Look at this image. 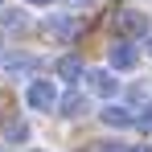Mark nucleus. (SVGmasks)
Segmentation results:
<instances>
[{
    "mask_svg": "<svg viewBox=\"0 0 152 152\" xmlns=\"http://www.w3.org/2000/svg\"><path fill=\"white\" fill-rule=\"evenodd\" d=\"M111 29L119 33V41H136V37H148L152 33V17L140 8H111Z\"/></svg>",
    "mask_w": 152,
    "mask_h": 152,
    "instance_id": "1",
    "label": "nucleus"
},
{
    "mask_svg": "<svg viewBox=\"0 0 152 152\" xmlns=\"http://www.w3.org/2000/svg\"><path fill=\"white\" fill-rule=\"evenodd\" d=\"M25 103H29V111H53L62 103V95H58L53 78H33L29 91H25Z\"/></svg>",
    "mask_w": 152,
    "mask_h": 152,
    "instance_id": "2",
    "label": "nucleus"
},
{
    "mask_svg": "<svg viewBox=\"0 0 152 152\" xmlns=\"http://www.w3.org/2000/svg\"><path fill=\"white\" fill-rule=\"evenodd\" d=\"M86 86H91L99 99H115V95H119V78L111 74V70H91V74H86Z\"/></svg>",
    "mask_w": 152,
    "mask_h": 152,
    "instance_id": "3",
    "label": "nucleus"
},
{
    "mask_svg": "<svg viewBox=\"0 0 152 152\" xmlns=\"http://www.w3.org/2000/svg\"><path fill=\"white\" fill-rule=\"evenodd\" d=\"M107 62H111V70H132L136 62H140V53L132 41H115L111 50H107Z\"/></svg>",
    "mask_w": 152,
    "mask_h": 152,
    "instance_id": "4",
    "label": "nucleus"
},
{
    "mask_svg": "<svg viewBox=\"0 0 152 152\" xmlns=\"http://www.w3.org/2000/svg\"><path fill=\"white\" fill-rule=\"evenodd\" d=\"M103 124H111V127H132V124H140V115H136V107L107 103V107H103Z\"/></svg>",
    "mask_w": 152,
    "mask_h": 152,
    "instance_id": "5",
    "label": "nucleus"
},
{
    "mask_svg": "<svg viewBox=\"0 0 152 152\" xmlns=\"http://www.w3.org/2000/svg\"><path fill=\"white\" fill-rule=\"evenodd\" d=\"M53 74H58V78H66V82H74V78L86 74V66H82V58L66 53V58H58V62H53Z\"/></svg>",
    "mask_w": 152,
    "mask_h": 152,
    "instance_id": "6",
    "label": "nucleus"
},
{
    "mask_svg": "<svg viewBox=\"0 0 152 152\" xmlns=\"http://www.w3.org/2000/svg\"><path fill=\"white\" fill-rule=\"evenodd\" d=\"M33 66H37V58H33V53H12V58H4V70H8V74H12V78H21V74H29Z\"/></svg>",
    "mask_w": 152,
    "mask_h": 152,
    "instance_id": "7",
    "label": "nucleus"
},
{
    "mask_svg": "<svg viewBox=\"0 0 152 152\" xmlns=\"http://www.w3.org/2000/svg\"><path fill=\"white\" fill-rule=\"evenodd\" d=\"M58 111H62V115H82V111H86V99H82L78 91H66L62 103H58Z\"/></svg>",
    "mask_w": 152,
    "mask_h": 152,
    "instance_id": "8",
    "label": "nucleus"
},
{
    "mask_svg": "<svg viewBox=\"0 0 152 152\" xmlns=\"http://www.w3.org/2000/svg\"><path fill=\"white\" fill-rule=\"evenodd\" d=\"M45 29H50L53 37H62V41H70V37H74V21H66V17H50Z\"/></svg>",
    "mask_w": 152,
    "mask_h": 152,
    "instance_id": "9",
    "label": "nucleus"
},
{
    "mask_svg": "<svg viewBox=\"0 0 152 152\" xmlns=\"http://www.w3.org/2000/svg\"><path fill=\"white\" fill-rule=\"evenodd\" d=\"M4 136H8V140H12V144H21V140H29V127L21 124V119H12V124L4 127Z\"/></svg>",
    "mask_w": 152,
    "mask_h": 152,
    "instance_id": "10",
    "label": "nucleus"
},
{
    "mask_svg": "<svg viewBox=\"0 0 152 152\" xmlns=\"http://www.w3.org/2000/svg\"><path fill=\"white\" fill-rule=\"evenodd\" d=\"M0 21L8 29H17V25H25V12H17V8H0Z\"/></svg>",
    "mask_w": 152,
    "mask_h": 152,
    "instance_id": "11",
    "label": "nucleus"
},
{
    "mask_svg": "<svg viewBox=\"0 0 152 152\" xmlns=\"http://www.w3.org/2000/svg\"><path fill=\"white\" fill-rule=\"evenodd\" d=\"M99 152H136V148H127V144H111V140H107V144H99Z\"/></svg>",
    "mask_w": 152,
    "mask_h": 152,
    "instance_id": "12",
    "label": "nucleus"
},
{
    "mask_svg": "<svg viewBox=\"0 0 152 152\" xmlns=\"http://www.w3.org/2000/svg\"><path fill=\"white\" fill-rule=\"evenodd\" d=\"M136 152H152V144H136Z\"/></svg>",
    "mask_w": 152,
    "mask_h": 152,
    "instance_id": "13",
    "label": "nucleus"
},
{
    "mask_svg": "<svg viewBox=\"0 0 152 152\" xmlns=\"http://www.w3.org/2000/svg\"><path fill=\"white\" fill-rule=\"evenodd\" d=\"M33 4H50V0H33Z\"/></svg>",
    "mask_w": 152,
    "mask_h": 152,
    "instance_id": "14",
    "label": "nucleus"
},
{
    "mask_svg": "<svg viewBox=\"0 0 152 152\" xmlns=\"http://www.w3.org/2000/svg\"><path fill=\"white\" fill-rule=\"evenodd\" d=\"M148 53H152V41H148Z\"/></svg>",
    "mask_w": 152,
    "mask_h": 152,
    "instance_id": "15",
    "label": "nucleus"
},
{
    "mask_svg": "<svg viewBox=\"0 0 152 152\" xmlns=\"http://www.w3.org/2000/svg\"><path fill=\"white\" fill-rule=\"evenodd\" d=\"M0 62H4V58H0Z\"/></svg>",
    "mask_w": 152,
    "mask_h": 152,
    "instance_id": "16",
    "label": "nucleus"
}]
</instances>
